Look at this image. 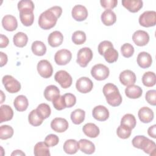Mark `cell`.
<instances>
[{"instance_id": "obj_22", "label": "cell", "mask_w": 156, "mask_h": 156, "mask_svg": "<svg viewBox=\"0 0 156 156\" xmlns=\"http://www.w3.org/2000/svg\"><path fill=\"white\" fill-rule=\"evenodd\" d=\"M63 34L58 31L55 30L51 32L48 38V44L51 47H58L63 42Z\"/></svg>"}, {"instance_id": "obj_47", "label": "cell", "mask_w": 156, "mask_h": 156, "mask_svg": "<svg viewBox=\"0 0 156 156\" xmlns=\"http://www.w3.org/2000/svg\"><path fill=\"white\" fill-rule=\"evenodd\" d=\"M146 101L152 105H156V90H151L146 92L145 96Z\"/></svg>"}, {"instance_id": "obj_7", "label": "cell", "mask_w": 156, "mask_h": 156, "mask_svg": "<svg viewBox=\"0 0 156 156\" xmlns=\"http://www.w3.org/2000/svg\"><path fill=\"white\" fill-rule=\"evenodd\" d=\"M138 21L141 26L145 27L154 26L156 24V12L154 10L144 12L140 16Z\"/></svg>"}, {"instance_id": "obj_21", "label": "cell", "mask_w": 156, "mask_h": 156, "mask_svg": "<svg viewBox=\"0 0 156 156\" xmlns=\"http://www.w3.org/2000/svg\"><path fill=\"white\" fill-rule=\"evenodd\" d=\"M152 59L151 55L146 52H141L137 56V63L143 69L150 67L152 65Z\"/></svg>"}, {"instance_id": "obj_25", "label": "cell", "mask_w": 156, "mask_h": 156, "mask_svg": "<svg viewBox=\"0 0 156 156\" xmlns=\"http://www.w3.org/2000/svg\"><path fill=\"white\" fill-rule=\"evenodd\" d=\"M13 111L8 105H2L0 107V122L8 121L12 119Z\"/></svg>"}, {"instance_id": "obj_9", "label": "cell", "mask_w": 156, "mask_h": 156, "mask_svg": "<svg viewBox=\"0 0 156 156\" xmlns=\"http://www.w3.org/2000/svg\"><path fill=\"white\" fill-rule=\"evenodd\" d=\"M37 71L43 78L50 77L53 73V68L51 63L47 60H41L37 64Z\"/></svg>"}, {"instance_id": "obj_20", "label": "cell", "mask_w": 156, "mask_h": 156, "mask_svg": "<svg viewBox=\"0 0 156 156\" xmlns=\"http://www.w3.org/2000/svg\"><path fill=\"white\" fill-rule=\"evenodd\" d=\"M138 116L142 122L149 123L154 119V112L150 108L143 107L139 110Z\"/></svg>"}, {"instance_id": "obj_39", "label": "cell", "mask_w": 156, "mask_h": 156, "mask_svg": "<svg viewBox=\"0 0 156 156\" xmlns=\"http://www.w3.org/2000/svg\"><path fill=\"white\" fill-rule=\"evenodd\" d=\"M136 119L132 114L127 113L124 115L121 120V124L126 126L132 129H134L136 126Z\"/></svg>"}, {"instance_id": "obj_27", "label": "cell", "mask_w": 156, "mask_h": 156, "mask_svg": "<svg viewBox=\"0 0 156 156\" xmlns=\"http://www.w3.org/2000/svg\"><path fill=\"white\" fill-rule=\"evenodd\" d=\"M101 21L105 26H112L116 22V16L112 10H105L101 15Z\"/></svg>"}, {"instance_id": "obj_18", "label": "cell", "mask_w": 156, "mask_h": 156, "mask_svg": "<svg viewBox=\"0 0 156 156\" xmlns=\"http://www.w3.org/2000/svg\"><path fill=\"white\" fill-rule=\"evenodd\" d=\"M2 25L5 30L7 31H13L18 27V22L16 18L11 15H5L2 20Z\"/></svg>"}, {"instance_id": "obj_31", "label": "cell", "mask_w": 156, "mask_h": 156, "mask_svg": "<svg viewBox=\"0 0 156 156\" xmlns=\"http://www.w3.org/2000/svg\"><path fill=\"white\" fill-rule=\"evenodd\" d=\"M79 149L78 142L76 140H67L63 144V150L68 154H74Z\"/></svg>"}, {"instance_id": "obj_28", "label": "cell", "mask_w": 156, "mask_h": 156, "mask_svg": "<svg viewBox=\"0 0 156 156\" xmlns=\"http://www.w3.org/2000/svg\"><path fill=\"white\" fill-rule=\"evenodd\" d=\"M13 105L15 109L18 112L25 111L29 105L28 99L24 95L18 96L14 100Z\"/></svg>"}, {"instance_id": "obj_42", "label": "cell", "mask_w": 156, "mask_h": 156, "mask_svg": "<svg viewBox=\"0 0 156 156\" xmlns=\"http://www.w3.org/2000/svg\"><path fill=\"white\" fill-rule=\"evenodd\" d=\"M73 42L77 45L82 44L86 41V34L82 30H77L72 35Z\"/></svg>"}, {"instance_id": "obj_23", "label": "cell", "mask_w": 156, "mask_h": 156, "mask_svg": "<svg viewBox=\"0 0 156 156\" xmlns=\"http://www.w3.org/2000/svg\"><path fill=\"white\" fill-rule=\"evenodd\" d=\"M79 149L83 153L87 154H92L95 151L94 144L90 140L81 139L78 143Z\"/></svg>"}, {"instance_id": "obj_51", "label": "cell", "mask_w": 156, "mask_h": 156, "mask_svg": "<svg viewBox=\"0 0 156 156\" xmlns=\"http://www.w3.org/2000/svg\"><path fill=\"white\" fill-rule=\"evenodd\" d=\"M9 38L3 34H1V43H0V48H3L7 46L9 44Z\"/></svg>"}, {"instance_id": "obj_29", "label": "cell", "mask_w": 156, "mask_h": 156, "mask_svg": "<svg viewBox=\"0 0 156 156\" xmlns=\"http://www.w3.org/2000/svg\"><path fill=\"white\" fill-rule=\"evenodd\" d=\"M60 95V90L57 87L50 85L46 87L44 91V96L46 100L52 101L57 96Z\"/></svg>"}, {"instance_id": "obj_1", "label": "cell", "mask_w": 156, "mask_h": 156, "mask_svg": "<svg viewBox=\"0 0 156 156\" xmlns=\"http://www.w3.org/2000/svg\"><path fill=\"white\" fill-rule=\"evenodd\" d=\"M62 9L60 6H53L45 10L39 16L38 25L44 29L48 30L55 26L57 19L61 16Z\"/></svg>"}, {"instance_id": "obj_15", "label": "cell", "mask_w": 156, "mask_h": 156, "mask_svg": "<svg viewBox=\"0 0 156 156\" xmlns=\"http://www.w3.org/2000/svg\"><path fill=\"white\" fill-rule=\"evenodd\" d=\"M68 122L65 118H55L52 120L51 127L52 130L58 133H62L68 128Z\"/></svg>"}, {"instance_id": "obj_38", "label": "cell", "mask_w": 156, "mask_h": 156, "mask_svg": "<svg viewBox=\"0 0 156 156\" xmlns=\"http://www.w3.org/2000/svg\"><path fill=\"white\" fill-rule=\"evenodd\" d=\"M36 110L37 113L44 119L48 118L51 113V110L49 105L45 103L39 104L36 108Z\"/></svg>"}, {"instance_id": "obj_14", "label": "cell", "mask_w": 156, "mask_h": 156, "mask_svg": "<svg viewBox=\"0 0 156 156\" xmlns=\"http://www.w3.org/2000/svg\"><path fill=\"white\" fill-rule=\"evenodd\" d=\"M71 15L73 18L77 21H82L88 16V10L82 5H76L72 9Z\"/></svg>"}, {"instance_id": "obj_3", "label": "cell", "mask_w": 156, "mask_h": 156, "mask_svg": "<svg viewBox=\"0 0 156 156\" xmlns=\"http://www.w3.org/2000/svg\"><path fill=\"white\" fill-rule=\"evenodd\" d=\"M132 145L138 149H142L145 153L150 155H155L156 144L154 141L151 140L144 135L135 136L132 141Z\"/></svg>"}, {"instance_id": "obj_45", "label": "cell", "mask_w": 156, "mask_h": 156, "mask_svg": "<svg viewBox=\"0 0 156 156\" xmlns=\"http://www.w3.org/2000/svg\"><path fill=\"white\" fill-rule=\"evenodd\" d=\"M66 108H71L76 104V98L72 93H66L63 94Z\"/></svg>"}, {"instance_id": "obj_26", "label": "cell", "mask_w": 156, "mask_h": 156, "mask_svg": "<svg viewBox=\"0 0 156 156\" xmlns=\"http://www.w3.org/2000/svg\"><path fill=\"white\" fill-rule=\"evenodd\" d=\"M83 133L90 138L97 137L100 132L99 127L94 123H87L83 127Z\"/></svg>"}, {"instance_id": "obj_41", "label": "cell", "mask_w": 156, "mask_h": 156, "mask_svg": "<svg viewBox=\"0 0 156 156\" xmlns=\"http://www.w3.org/2000/svg\"><path fill=\"white\" fill-rule=\"evenodd\" d=\"M132 130V129L131 128L121 124L116 130V133L119 138L122 139H127L130 136Z\"/></svg>"}, {"instance_id": "obj_43", "label": "cell", "mask_w": 156, "mask_h": 156, "mask_svg": "<svg viewBox=\"0 0 156 156\" xmlns=\"http://www.w3.org/2000/svg\"><path fill=\"white\" fill-rule=\"evenodd\" d=\"M121 52L124 57L129 58L132 57L134 53V48L130 43H124L121 47Z\"/></svg>"}, {"instance_id": "obj_46", "label": "cell", "mask_w": 156, "mask_h": 156, "mask_svg": "<svg viewBox=\"0 0 156 156\" xmlns=\"http://www.w3.org/2000/svg\"><path fill=\"white\" fill-rule=\"evenodd\" d=\"M59 142L58 137L54 134H49L47 135L44 139V143L49 147H53L56 146Z\"/></svg>"}, {"instance_id": "obj_49", "label": "cell", "mask_w": 156, "mask_h": 156, "mask_svg": "<svg viewBox=\"0 0 156 156\" xmlns=\"http://www.w3.org/2000/svg\"><path fill=\"white\" fill-rule=\"evenodd\" d=\"M101 5L106 10H111L115 8L118 4L117 0H101Z\"/></svg>"}, {"instance_id": "obj_55", "label": "cell", "mask_w": 156, "mask_h": 156, "mask_svg": "<svg viewBox=\"0 0 156 156\" xmlns=\"http://www.w3.org/2000/svg\"><path fill=\"white\" fill-rule=\"evenodd\" d=\"M1 102L0 103L2 104L3 102V101H4V100L5 99V96H4L2 91H1Z\"/></svg>"}, {"instance_id": "obj_53", "label": "cell", "mask_w": 156, "mask_h": 156, "mask_svg": "<svg viewBox=\"0 0 156 156\" xmlns=\"http://www.w3.org/2000/svg\"><path fill=\"white\" fill-rule=\"evenodd\" d=\"M155 130H156V125L154 124L151 127H149L148 130H147V133H148V135L154 138H156V135H155Z\"/></svg>"}, {"instance_id": "obj_10", "label": "cell", "mask_w": 156, "mask_h": 156, "mask_svg": "<svg viewBox=\"0 0 156 156\" xmlns=\"http://www.w3.org/2000/svg\"><path fill=\"white\" fill-rule=\"evenodd\" d=\"M71 52L65 49H60L56 52L54 55L55 62L58 65H65L68 64L71 60Z\"/></svg>"}, {"instance_id": "obj_48", "label": "cell", "mask_w": 156, "mask_h": 156, "mask_svg": "<svg viewBox=\"0 0 156 156\" xmlns=\"http://www.w3.org/2000/svg\"><path fill=\"white\" fill-rule=\"evenodd\" d=\"M34 2L30 0H21L18 3V9L19 11L23 9H29L34 10Z\"/></svg>"}, {"instance_id": "obj_34", "label": "cell", "mask_w": 156, "mask_h": 156, "mask_svg": "<svg viewBox=\"0 0 156 156\" xmlns=\"http://www.w3.org/2000/svg\"><path fill=\"white\" fill-rule=\"evenodd\" d=\"M103 56L106 62L109 63H112L117 61L118 58V52L113 47H110L105 51L103 54Z\"/></svg>"}, {"instance_id": "obj_8", "label": "cell", "mask_w": 156, "mask_h": 156, "mask_svg": "<svg viewBox=\"0 0 156 156\" xmlns=\"http://www.w3.org/2000/svg\"><path fill=\"white\" fill-rule=\"evenodd\" d=\"M54 79L63 88H69L72 85L73 82L72 77L65 70L57 71L54 76Z\"/></svg>"}, {"instance_id": "obj_17", "label": "cell", "mask_w": 156, "mask_h": 156, "mask_svg": "<svg viewBox=\"0 0 156 156\" xmlns=\"http://www.w3.org/2000/svg\"><path fill=\"white\" fill-rule=\"evenodd\" d=\"M93 116L94 119L99 121H106L109 117L108 110L103 105H98L94 107L92 112Z\"/></svg>"}, {"instance_id": "obj_12", "label": "cell", "mask_w": 156, "mask_h": 156, "mask_svg": "<svg viewBox=\"0 0 156 156\" xmlns=\"http://www.w3.org/2000/svg\"><path fill=\"white\" fill-rule=\"evenodd\" d=\"M132 40L136 45L138 46H144L148 43L149 41V35L146 31L138 30L133 33Z\"/></svg>"}, {"instance_id": "obj_16", "label": "cell", "mask_w": 156, "mask_h": 156, "mask_svg": "<svg viewBox=\"0 0 156 156\" xmlns=\"http://www.w3.org/2000/svg\"><path fill=\"white\" fill-rule=\"evenodd\" d=\"M32 10L23 9L20 10V18L21 23L25 26H31L34 21V15Z\"/></svg>"}, {"instance_id": "obj_35", "label": "cell", "mask_w": 156, "mask_h": 156, "mask_svg": "<svg viewBox=\"0 0 156 156\" xmlns=\"http://www.w3.org/2000/svg\"><path fill=\"white\" fill-rule=\"evenodd\" d=\"M142 82L147 87H151L155 85L156 83V76L154 72H146L142 77Z\"/></svg>"}, {"instance_id": "obj_32", "label": "cell", "mask_w": 156, "mask_h": 156, "mask_svg": "<svg viewBox=\"0 0 156 156\" xmlns=\"http://www.w3.org/2000/svg\"><path fill=\"white\" fill-rule=\"evenodd\" d=\"M31 49L33 52L36 55L42 56L45 54L46 52V46L41 41H35L32 43Z\"/></svg>"}, {"instance_id": "obj_52", "label": "cell", "mask_w": 156, "mask_h": 156, "mask_svg": "<svg viewBox=\"0 0 156 156\" xmlns=\"http://www.w3.org/2000/svg\"><path fill=\"white\" fill-rule=\"evenodd\" d=\"M0 58H0V60H1L0 66H1V67H2L7 63L8 58H7V55L2 52H0Z\"/></svg>"}, {"instance_id": "obj_40", "label": "cell", "mask_w": 156, "mask_h": 156, "mask_svg": "<svg viewBox=\"0 0 156 156\" xmlns=\"http://www.w3.org/2000/svg\"><path fill=\"white\" fill-rule=\"evenodd\" d=\"M13 128L8 125H2L0 127V138L7 140L10 138L13 135Z\"/></svg>"}, {"instance_id": "obj_50", "label": "cell", "mask_w": 156, "mask_h": 156, "mask_svg": "<svg viewBox=\"0 0 156 156\" xmlns=\"http://www.w3.org/2000/svg\"><path fill=\"white\" fill-rule=\"evenodd\" d=\"M110 47H113V44L110 41L105 40V41H101L99 44L98 48L99 54L101 55H103V54L105 52V51Z\"/></svg>"}, {"instance_id": "obj_36", "label": "cell", "mask_w": 156, "mask_h": 156, "mask_svg": "<svg viewBox=\"0 0 156 156\" xmlns=\"http://www.w3.org/2000/svg\"><path fill=\"white\" fill-rule=\"evenodd\" d=\"M85 112L80 108L76 109L71 113V119L75 124H81L85 119Z\"/></svg>"}, {"instance_id": "obj_33", "label": "cell", "mask_w": 156, "mask_h": 156, "mask_svg": "<svg viewBox=\"0 0 156 156\" xmlns=\"http://www.w3.org/2000/svg\"><path fill=\"white\" fill-rule=\"evenodd\" d=\"M13 41L16 46L23 48L26 45L28 41V37L24 32H19L13 36Z\"/></svg>"}, {"instance_id": "obj_2", "label": "cell", "mask_w": 156, "mask_h": 156, "mask_svg": "<svg viewBox=\"0 0 156 156\" xmlns=\"http://www.w3.org/2000/svg\"><path fill=\"white\" fill-rule=\"evenodd\" d=\"M103 93L107 103L113 107L119 106L122 102V96L118 87L112 83H106L103 87Z\"/></svg>"}, {"instance_id": "obj_6", "label": "cell", "mask_w": 156, "mask_h": 156, "mask_svg": "<svg viewBox=\"0 0 156 156\" xmlns=\"http://www.w3.org/2000/svg\"><path fill=\"white\" fill-rule=\"evenodd\" d=\"M110 74L109 69L103 64H97L93 66L91 69V74L93 78L98 80L106 79Z\"/></svg>"}, {"instance_id": "obj_19", "label": "cell", "mask_w": 156, "mask_h": 156, "mask_svg": "<svg viewBox=\"0 0 156 156\" xmlns=\"http://www.w3.org/2000/svg\"><path fill=\"white\" fill-rule=\"evenodd\" d=\"M122 4L129 12L135 13L143 7V2L141 0H122Z\"/></svg>"}, {"instance_id": "obj_11", "label": "cell", "mask_w": 156, "mask_h": 156, "mask_svg": "<svg viewBox=\"0 0 156 156\" xmlns=\"http://www.w3.org/2000/svg\"><path fill=\"white\" fill-rule=\"evenodd\" d=\"M76 87L80 93H87L93 89V83L88 77H82L76 81Z\"/></svg>"}, {"instance_id": "obj_54", "label": "cell", "mask_w": 156, "mask_h": 156, "mask_svg": "<svg viewBox=\"0 0 156 156\" xmlns=\"http://www.w3.org/2000/svg\"><path fill=\"white\" fill-rule=\"evenodd\" d=\"M11 155H25V154L21 150H15L12 153Z\"/></svg>"}, {"instance_id": "obj_30", "label": "cell", "mask_w": 156, "mask_h": 156, "mask_svg": "<svg viewBox=\"0 0 156 156\" xmlns=\"http://www.w3.org/2000/svg\"><path fill=\"white\" fill-rule=\"evenodd\" d=\"M34 153L35 156H49L51 155L49 146L44 142L37 143L34 146Z\"/></svg>"}, {"instance_id": "obj_4", "label": "cell", "mask_w": 156, "mask_h": 156, "mask_svg": "<svg viewBox=\"0 0 156 156\" xmlns=\"http://www.w3.org/2000/svg\"><path fill=\"white\" fill-rule=\"evenodd\" d=\"M2 83L5 90L10 93H16L21 89V84L10 75H5L2 77Z\"/></svg>"}, {"instance_id": "obj_44", "label": "cell", "mask_w": 156, "mask_h": 156, "mask_svg": "<svg viewBox=\"0 0 156 156\" xmlns=\"http://www.w3.org/2000/svg\"><path fill=\"white\" fill-rule=\"evenodd\" d=\"M52 104L54 108L57 110H62L66 108V105L65 104L64 97L63 95L57 96L52 101Z\"/></svg>"}, {"instance_id": "obj_13", "label": "cell", "mask_w": 156, "mask_h": 156, "mask_svg": "<svg viewBox=\"0 0 156 156\" xmlns=\"http://www.w3.org/2000/svg\"><path fill=\"white\" fill-rule=\"evenodd\" d=\"M119 78L121 83L125 86L134 85L136 79L135 74L129 69H126L121 72Z\"/></svg>"}, {"instance_id": "obj_24", "label": "cell", "mask_w": 156, "mask_h": 156, "mask_svg": "<svg viewBox=\"0 0 156 156\" xmlns=\"http://www.w3.org/2000/svg\"><path fill=\"white\" fill-rule=\"evenodd\" d=\"M143 90L138 85H132L127 86L125 89V94L127 98L130 99H137L141 96Z\"/></svg>"}, {"instance_id": "obj_37", "label": "cell", "mask_w": 156, "mask_h": 156, "mask_svg": "<svg viewBox=\"0 0 156 156\" xmlns=\"http://www.w3.org/2000/svg\"><path fill=\"white\" fill-rule=\"evenodd\" d=\"M29 122L34 126H38L41 125L44 120L37 112L36 109L32 110L28 116Z\"/></svg>"}, {"instance_id": "obj_5", "label": "cell", "mask_w": 156, "mask_h": 156, "mask_svg": "<svg viewBox=\"0 0 156 156\" xmlns=\"http://www.w3.org/2000/svg\"><path fill=\"white\" fill-rule=\"evenodd\" d=\"M93 52L89 48L85 47L80 49L77 55L76 62L81 67H86L93 58Z\"/></svg>"}]
</instances>
